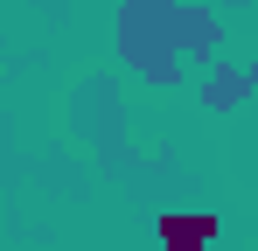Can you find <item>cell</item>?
Masks as SVG:
<instances>
[{
  "instance_id": "6da1fadb",
  "label": "cell",
  "mask_w": 258,
  "mask_h": 251,
  "mask_svg": "<svg viewBox=\"0 0 258 251\" xmlns=\"http://www.w3.org/2000/svg\"><path fill=\"white\" fill-rule=\"evenodd\" d=\"M161 237H168V251H203L216 237L210 216H161Z\"/></svg>"
}]
</instances>
